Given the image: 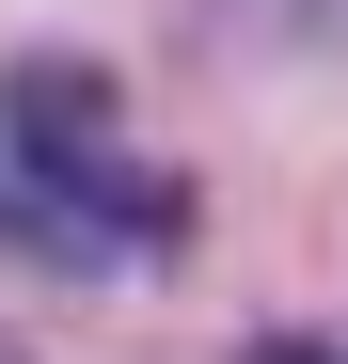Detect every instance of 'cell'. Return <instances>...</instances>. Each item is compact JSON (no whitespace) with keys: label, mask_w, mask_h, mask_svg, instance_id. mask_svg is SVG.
<instances>
[{"label":"cell","mask_w":348,"mask_h":364,"mask_svg":"<svg viewBox=\"0 0 348 364\" xmlns=\"http://www.w3.org/2000/svg\"><path fill=\"white\" fill-rule=\"evenodd\" d=\"M0 364H16V348H0Z\"/></svg>","instance_id":"obj_2"},{"label":"cell","mask_w":348,"mask_h":364,"mask_svg":"<svg viewBox=\"0 0 348 364\" xmlns=\"http://www.w3.org/2000/svg\"><path fill=\"white\" fill-rule=\"evenodd\" d=\"M0 237L64 269H127L190 237V174L127 143V95L95 64H16L0 80Z\"/></svg>","instance_id":"obj_1"}]
</instances>
